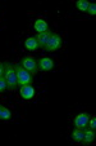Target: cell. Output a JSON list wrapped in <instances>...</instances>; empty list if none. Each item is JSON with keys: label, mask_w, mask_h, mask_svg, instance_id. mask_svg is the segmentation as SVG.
I'll return each instance as SVG.
<instances>
[{"label": "cell", "mask_w": 96, "mask_h": 146, "mask_svg": "<svg viewBox=\"0 0 96 146\" xmlns=\"http://www.w3.org/2000/svg\"><path fill=\"white\" fill-rule=\"evenodd\" d=\"M4 75V62H0V76Z\"/></svg>", "instance_id": "ac0fdd59"}, {"label": "cell", "mask_w": 96, "mask_h": 146, "mask_svg": "<svg viewBox=\"0 0 96 146\" xmlns=\"http://www.w3.org/2000/svg\"><path fill=\"white\" fill-rule=\"evenodd\" d=\"M95 140V131L93 129H87L85 131L83 129V142L85 143H90Z\"/></svg>", "instance_id": "8fae6325"}, {"label": "cell", "mask_w": 96, "mask_h": 146, "mask_svg": "<svg viewBox=\"0 0 96 146\" xmlns=\"http://www.w3.org/2000/svg\"><path fill=\"white\" fill-rule=\"evenodd\" d=\"M50 36H51V33H50V31H45V33L37 34V35L35 36V38L37 39V43H38V45H40V48H41V49H45V47H46Z\"/></svg>", "instance_id": "ba28073f"}, {"label": "cell", "mask_w": 96, "mask_h": 146, "mask_svg": "<svg viewBox=\"0 0 96 146\" xmlns=\"http://www.w3.org/2000/svg\"><path fill=\"white\" fill-rule=\"evenodd\" d=\"M21 87V96H22L23 100H32L33 96H35V88H33L31 84H23Z\"/></svg>", "instance_id": "52a82bcc"}, {"label": "cell", "mask_w": 96, "mask_h": 146, "mask_svg": "<svg viewBox=\"0 0 96 146\" xmlns=\"http://www.w3.org/2000/svg\"><path fill=\"white\" fill-rule=\"evenodd\" d=\"M17 72V79H18V86H23V84H31L32 83V74L28 72L25 67H22L21 64H17L14 66Z\"/></svg>", "instance_id": "7a4b0ae2"}, {"label": "cell", "mask_w": 96, "mask_h": 146, "mask_svg": "<svg viewBox=\"0 0 96 146\" xmlns=\"http://www.w3.org/2000/svg\"><path fill=\"white\" fill-rule=\"evenodd\" d=\"M33 27H35V30L37 31L38 34L45 33V31H49V25H47V22L45 21L44 18L36 19V21H35V25H33Z\"/></svg>", "instance_id": "9c48e42d"}, {"label": "cell", "mask_w": 96, "mask_h": 146, "mask_svg": "<svg viewBox=\"0 0 96 146\" xmlns=\"http://www.w3.org/2000/svg\"><path fill=\"white\" fill-rule=\"evenodd\" d=\"M87 127H90V129H93V131H95V128H96V118H95V116H92L91 119H88Z\"/></svg>", "instance_id": "e0dca14e"}, {"label": "cell", "mask_w": 96, "mask_h": 146, "mask_svg": "<svg viewBox=\"0 0 96 146\" xmlns=\"http://www.w3.org/2000/svg\"><path fill=\"white\" fill-rule=\"evenodd\" d=\"M87 13L90 14V16H95V14H96V5H95V3H90V5H88V8H87Z\"/></svg>", "instance_id": "2e32d148"}, {"label": "cell", "mask_w": 96, "mask_h": 146, "mask_svg": "<svg viewBox=\"0 0 96 146\" xmlns=\"http://www.w3.org/2000/svg\"><path fill=\"white\" fill-rule=\"evenodd\" d=\"M10 116H12L10 111L6 108L0 105V120H8V119H10Z\"/></svg>", "instance_id": "4fadbf2b"}, {"label": "cell", "mask_w": 96, "mask_h": 146, "mask_svg": "<svg viewBox=\"0 0 96 146\" xmlns=\"http://www.w3.org/2000/svg\"><path fill=\"white\" fill-rule=\"evenodd\" d=\"M72 138H73L76 142H81L83 140V129H80V128H76L72 133Z\"/></svg>", "instance_id": "7c38bea8"}, {"label": "cell", "mask_w": 96, "mask_h": 146, "mask_svg": "<svg viewBox=\"0 0 96 146\" xmlns=\"http://www.w3.org/2000/svg\"><path fill=\"white\" fill-rule=\"evenodd\" d=\"M25 45H26V48H27L28 50H31V52H35V50L40 49V45H38L37 39H36L35 36H30V38L26 39Z\"/></svg>", "instance_id": "30bf717a"}, {"label": "cell", "mask_w": 96, "mask_h": 146, "mask_svg": "<svg viewBox=\"0 0 96 146\" xmlns=\"http://www.w3.org/2000/svg\"><path fill=\"white\" fill-rule=\"evenodd\" d=\"M22 67H25L28 72H31L32 75L37 74L40 70H38V66H37V60H35L33 57L31 56H26V57L22 58V62H21Z\"/></svg>", "instance_id": "277c9868"}, {"label": "cell", "mask_w": 96, "mask_h": 146, "mask_svg": "<svg viewBox=\"0 0 96 146\" xmlns=\"http://www.w3.org/2000/svg\"><path fill=\"white\" fill-rule=\"evenodd\" d=\"M6 89H8V86H6V80L3 75V76H0V93L6 91Z\"/></svg>", "instance_id": "9a60e30c"}, {"label": "cell", "mask_w": 96, "mask_h": 146, "mask_svg": "<svg viewBox=\"0 0 96 146\" xmlns=\"http://www.w3.org/2000/svg\"><path fill=\"white\" fill-rule=\"evenodd\" d=\"M88 119H90V116H88L87 113L78 114V115L76 116V119H74V125H76V128H80V129H86L87 123H88Z\"/></svg>", "instance_id": "8992f818"}, {"label": "cell", "mask_w": 96, "mask_h": 146, "mask_svg": "<svg viewBox=\"0 0 96 146\" xmlns=\"http://www.w3.org/2000/svg\"><path fill=\"white\" fill-rule=\"evenodd\" d=\"M4 78L6 80V86L9 91H16L18 87V79H17L16 69L12 64L4 62Z\"/></svg>", "instance_id": "6da1fadb"}, {"label": "cell", "mask_w": 96, "mask_h": 146, "mask_svg": "<svg viewBox=\"0 0 96 146\" xmlns=\"http://www.w3.org/2000/svg\"><path fill=\"white\" fill-rule=\"evenodd\" d=\"M37 66H38V70L41 71H51L54 69L55 64H54V60L49 57H42L40 60H37Z\"/></svg>", "instance_id": "5b68a950"}, {"label": "cell", "mask_w": 96, "mask_h": 146, "mask_svg": "<svg viewBox=\"0 0 96 146\" xmlns=\"http://www.w3.org/2000/svg\"><path fill=\"white\" fill-rule=\"evenodd\" d=\"M88 5H90V3L86 1V0H78V1L76 3V8L80 12H87Z\"/></svg>", "instance_id": "5bb4252c"}, {"label": "cell", "mask_w": 96, "mask_h": 146, "mask_svg": "<svg viewBox=\"0 0 96 146\" xmlns=\"http://www.w3.org/2000/svg\"><path fill=\"white\" fill-rule=\"evenodd\" d=\"M62 45H63V39H62V36L54 33V34H51V36H50L45 49H46L47 52H55V50L60 49Z\"/></svg>", "instance_id": "3957f363"}]
</instances>
